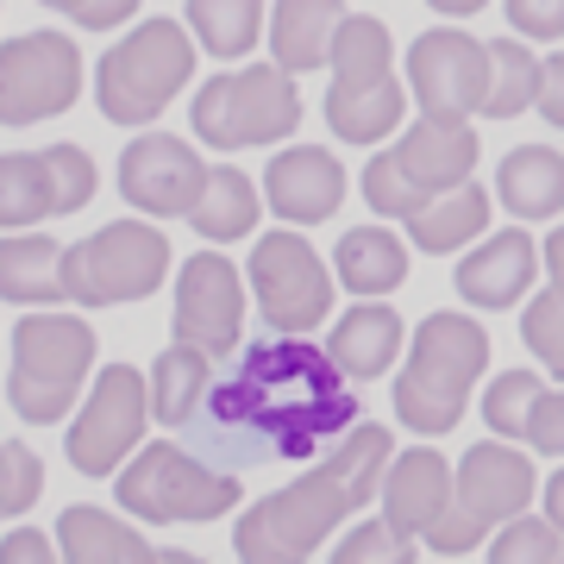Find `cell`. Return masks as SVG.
<instances>
[{
	"instance_id": "cell-1",
	"label": "cell",
	"mask_w": 564,
	"mask_h": 564,
	"mask_svg": "<svg viewBox=\"0 0 564 564\" xmlns=\"http://www.w3.org/2000/svg\"><path fill=\"white\" fill-rule=\"evenodd\" d=\"M358 421V383L345 377L333 351H314L307 333L245 345L239 370L207 383L195 408V433L220 458H289L302 464Z\"/></svg>"
},
{
	"instance_id": "cell-2",
	"label": "cell",
	"mask_w": 564,
	"mask_h": 564,
	"mask_svg": "<svg viewBox=\"0 0 564 564\" xmlns=\"http://www.w3.org/2000/svg\"><path fill=\"white\" fill-rule=\"evenodd\" d=\"M489 364V333L470 314H426L414 326V358L395 377V414L414 433H452Z\"/></svg>"
},
{
	"instance_id": "cell-3",
	"label": "cell",
	"mask_w": 564,
	"mask_h": 564,
	"mask_svg": "<svg viewBox=\"0 0 564 564\" xmlns=\"http://www.w3.org/2000/svg\"><path fill=\"white\" fill-rule=\"evenodd\" d=\"M188 76H195V39L176 20H144L101 57L95 95L113 126H144L188 88Z\"/></svg>"
},
{
	"instance_id": "cell-4",
	"label": "cell",
	"mask_w": 564,
	"mask_h": 564,
	"mask_svg": "<svg viewBox=\"0 0 564 564\" xmlns=\"http://www.w3.org/2000/svg\"><path fill=\"white\" fill-rule=\"evenodd\" d=\"M333 95H326V120L345 144H377L402 126V88L389 76L395 44L383 20L345 13L339 39H333Z\"/></svg>"
},
{
	"instance_id": "cell-5",
	"label": "cell",
	"mask_w": 564,
	"mask_h": 564,
	"mask_svg": "<svg viewBox=\"0 0 564 564\" xmlns=\"http://www.w3.org/2000/svg\"><path fill=\"white\" fill-rule=\"evenodd\" d=\"M95 364V326L76 321V314H25L13 326V383H7V402L25 421H63L76 408V389Z\"/></svg>"
},
{
	"instance_id": "cell-6",
	"label": "cell",
	"mask_w": 564,
	"mask_h": 564,
	"mask_svg": "<svg viewBox=\"0 0 564 564\" xmlns=\"http://www.w3.org/2000/svg\"><path fill=\"white\" fill-rule=\"evenodd\" d=\"M195 139L214 151H245V144H276L302 126V95L282 63H251L232 76H214L195 95Z\"/></svg>"
},
{
	"instance_id": "cell-7",
	"label": "cell",
	"mask_w": 564,
	"mask_h": 564,
	"mask_svg": "<svg viewBox=\"0 0 564 564\" xmlns=\"http://www.w3.org/2000/svg\"><path fill=\"white\" fill-rule=\"evenodd\" d=\"M170 270V239L151 220H113L88 232L82 245L63 251V295L82 307H113V302H144L163 289Z\"/></svg>"
},
{
	"instance_id": "cell-8",
	"label": "cell",
	"mask_w": 564,
	"mask_h": 564,
	"mask_svg": "<svg viewBox=\"0 0 564 564\" xmlns=\"http://www.w3.org/2000/svg\"><path fill=\"white\" fill-rule=\"evenodd\" d=\"M345 514H351L345 484L326 470V464H314L307 477L282 484L276 496H263V502L239 521L232 545H239L245 564H295V558H307L314 545L333 540Z\"/></svg>"
},
{
	"instance_id": "cell-9",
	"label": "cell",
	"mask_w": 564,
	"mask_h": 564,
	"mask_svg": "<svg viewBox=\"0 0 564 564\" xmlns=\"http://www.w3.org/2000/svg\"><path fill=\"white\" fill-rule=\"evenodd\" d=\"M245 496L239 470H214L182 445H144L139 458L120 470V508L139 521H214L232 514Z\"/></svg>"
},
{
	"instance_id": "cell-10",
	"label": "cell",
	"mask_w": 564,
	"mask_h": 564,
	"mask_svg": "<svg viewBox=\"0 0 564 564\" xmlns=\"http://www.w3.org/2000/svg\"><path fill=\"white\" fill-rule=\"evenodd\" d=\"M251 289H258V307H263L270 333H314L333 314V270H326V258L295 226L258 239V251H251Z\"/></svg>"
},
{
	"instance_id": "cell-11",
	"label": "cell",
	"mask_w": 564,
	"mask_h": 564,
	"mask_svg": "<svg viewBox=\"0 0 564 564\" xmlns=\"http://www.w3.org/2000/svg\"><path fill=\"white\" fill-rule=\"evenodd\" d=\"M144 421H151V383L132 364H107L82 414L69 421V464L82 477H113L126 464V452H139Z\"/></svg>"
},
{
	"instance_id": "cell-12",
	"label": "cell",
	"mask_w": 564,
	"mask_h": 564,
	"mask_svg": "<svg viewBox=\"0 0 564 564\" xmlns=\"http://www.w3.org/2000/svg\"><path fill=\"white\" fill-rule=\"evenodd\" d=\"M82 95V57L63 32H20L0 44V126H39Z\"/></svg>"
},
{
	"instance_id": "cell-13",
	"label": "cell",
	"mask_w": 564,
	"mask_h": 564,
	"mask_svg": "<svg viewBox=\"0 0 564 564\" xmlns=\"http://www.w3.org/2000/svg\"><path fill=\"white\" fill-rule=\"evenodd\" d=\"M408 82H414L421 113H445V120L484 113L489 44H477L470 32H458V25H433V32H421L414 51H408Z\"/></svg>"
},
{
	"instance_id": "cell-14",
	"label": "cell",
	"mask_w": 564,
	"mask_h": 564,
	"mask_svg": "<svg viewBox=\"0 0 564 564\" xmlns=\"http://www.w3.org/2000/svg\"><path fill=\"white\" fill-rule=\"evenodd\" d=\"M239 333H245L239 270L220 251L188 258L176 276V339L202 345L207 358H226V351H239Z\"/></svg>"
},
{
	"instance_id": "cell-15",
	"label": "cell",
	"mask_w": 564,
	"mask_h": 564,
	"mask_svg": "<svg viewBox=\"0 0 564 564\" xmlns=\"http://www.w3.org/2000/svg\"><path fill=\"white\" fill-rule=\"evenodd\" d=\"M202 182H207V163L182 139H170V132H144V139L126 144V158H120V195L139 214H158V220L188 214L195 195H202Z\"/></svg>"
},
{
	"instance_id": "cell-16",
	"label": "cell",
	"mask_w": 564,
	"mask_h": 564,
	"mask_svg": "<svg viewBox=\"0 0 564 564\" xmlns=\"http://www.w3.org/2000/svg\"><path fill=\"white\" fill-rule=\"evenodd\" d=\"M533 489H540L533 464L502 440L470 445L458 458V470H452V502H458L464 514H477L484 527H502V521H514V514H527Z\"/></svg>"
},
{
	"instance_id": "cell-17",
	"label": "cell",
	"mask_w": 564,
	"mask_h": 564,
	"mask_svg": "<svg viewBox=\"0 0 564 564\" xmlns=\"http://www.w3.org/2000/svg\"><path fill=\"white\" fill-rule=\"evenodd\" d=\"M263 202L276 207L289 226H321L345 202V163L321 144H295L263 170Z\"/></svg>"
},
{
	"instance_id": "cell-18",
	"label": "cell",
	"mask_w": 564,
	"mask_h": 564,
	"mask_svg": "<svg viewBox=\"0 0 564 564\" xmlns=\"http://www.w3.org/2000/svg\"><path fill=\"white\" fill-rule=\"evenodd\" d=\"M533 276H540V245L521 226H508V232H489L477 251H464L452 282L470 307H514L533 289Z\"/></svg>"
},
{
	"instance_id": "cell-19",
	"label": "cell",
	"mask_w": 564,
	"mask_h": 564,
	"mask_svg": "<svg viewBox=\"0 0 564 564\" xmlns=\"http://www.w3.org/2000/svg\"><path fill=\"white\" fill-rule=\"evenodd\" d=\"M377 496H383V521L395 527L402 540H421L426 527L445 514V502H452V464H445L440 452H426V445L395 452Z\"/></svg>"
},
{
	"instance_id": "cell-20",
	"label": "cell",
	"mask_w": 564,
	"mask_h": 564,
	"mask_svg": "<svg viewBox=\"0 0 564 564\" xmlns=\"http://www.w3.org/2000/svg\"><path fill=\"white\" fill-rule=\"evenodd\" d=\"M395 163L421 182L426 195L458 188L477 170V132L464 120H445V113H421L414 132H402V144H395Z\"/></svg>"
},
{
	"instance_id": "cell-21",
	"label": "cell",
	"mask_w": 564,
	"mask_h": 564,
	"mask_svg": "<svg viewBox=\"0 0 564 564\" xmlns=\"http://www.w3.org/2000/svg\"><path fill=\"white\" fill-rule=\"evenodd\" d=\"M326 351H333V364H339L351 383H370V377H383L389 364H395V351H402V314L383 307L377 295H358V307L339 314Z\"/></svg>"
},
{
	"instance_id": "cell-22",
	"label": "cell",
	"mask_w": 564,
	"mask_h": 564,
	"mask_svg": "<svg viewBox=\"0 0 564 564\" xmlns=\"http://www.w3.org/2000/svg\"><path fill=\"white\" fill-rule=\"evenodd\" d=\"M339 25H345L339 0H276V13H270V51H276V63L289 76L295 69H321L333 57Z\"/></svg>"
},
{
	"instance_id": "cell-23",
	"label": "cell",
	"mask_w": 564,
	"mask_h": 564,
	"mask_svg": "<svg viewBox=\"0 0 564 564\" xmlns=\"http://www.w3.org/2000/svg\"><path fill=\"white\" fill-rule=\"evenodd\" d=\"M496 195L514 220H552L564 214V158L552 144H521L496 170Z\"/></svg>"
},
{
	"instance_id": "cell-24",
	"label": "cell",
	"mask_w": 564,
	"mask_h": 564,
	"mask_svg": "<svg viewBox=\"0 0 564 564\" xmlns=\"http://www.w3.org/2000/svg\"><path fill=\"white\" fill-rule=\"evenodd\" d=\"M0 302L44 307L63 302V251L57 239H44L32 226H20L13 239H0Z\"/></svg>"
},
{
	"instance_id": "cell-25",
	"label": "cell",
	"mask_w": 564,
	"mask_h": 564,
	"mask_svg": "<svg viewBox=\"0 0 564 564\" xmlns=\"http://www.w3.org/2000/svg\"><path fill=\"white\" fill-rule=\"evenodd\" d=\"M408 232L421 251L445 258V251H464L470 239H484L489 232V195L477 182H458V188H440V195H426L421 214H408Z\"/></svg>"
},
{
	"instance_id": "cell-26",
	"label": "cell",
	"mask_w": 564,
	"mask_h": 564,
	"mask_svg": "<svg viewBox=\"0 0 564 564\" xmlns=\"http://www.w3.org/2000/svg\"><path fill=\"white\" fill-rule=\"evenodd\" d=\"M333 276L351 289V295H389L408 282V245L383 226H351L333 251Z\"/></svg>"
},
{
	"instance_id": "cell-27",
	"label": "cell",
	"mask_w": 564,
	"mask_h": 564,
	"mask_svg": "<svg viewBox=\"0 0 564 564\" xmlns=\"http://www.w3.org/2000/svg\"><path fill=\"white\" fill-rule=\"evenodd\" d=\"M207 383H214V358H207L202 345L176 339L158 358V370H151V421L188 426L195 408H202V395H207Z\"/></svg>"
},
{
	"instance_id": "cell-28",
	"label": "cell",
	"mask_w": 564,
	"mask_h": 564,
	"mask_svg": "<svg viewBox=\"0 0 564 564\" xmlns=\"http://www.w3.org/2000/svg\"><path fill=\"white\" fill-rule=\"evenodd\" d=\"M57 540H63V558H69V564H113V558L139 564V558H151V540H144L139 527L113 521L107 508H88V502L63 508Z\"/></svg>"
},
{
	"instance_id": "cell-29",
	"label": "cell",
	"mask_w": 564,
	"mask_h": 564,
	"mask_svg": "<svg viewBox=\"0 0 564 564\" xmlns=\"http://www.w3.org/2000/svg\"><path fill=\"white\" fill-rule=\"evenodd\" d=\"M188 226L202 232L207 245H226V239H245L251 226H258V188H251V176H239V170H207L202 195H195V207H188Z\"/></svg>"
},
{
	"instance_id": "cell-30",
	"label": "cell",
	"mask_w": 564,
	"mask_h": 564,
	"mask_svg": "<svg viewBox=\"0 0 564 564\" xmlns=\"http://www.w3.org/2000/svg\"><path fill=\"white\" fill-rule=\"evenodd\" d=\"M389 458H395V440H389V426H377V421H351L339 433V445L326 452V470L345 484V496H351V508H364V502H377V489H383V470H389Z\"/></svg>"
},
{
	"instance_id": "cell-31",
	"label": "cell",
	"mask_w": 564,
	"mask_h": 564,
	"mask_svg": "<svg viewBox=\"0 0 564 564\" xmlns=\"http://www.w3.org/2000/svg\"><path fill=\"white\" fill-rule=\"evenodd\" d=\"M51 214H57V195H51V163H44V151L0 158V232L39 226Z\"/></svg>"
},
{
	"instance_id": "cell-32",
	"label": "cell",
	"mask_w": 564,
	"mask_h": 564,
	"mask_svg": "<svg viewBox=\"0 0 564 564\" xmlns=\"http://www.w3.org/2000/svg\"><path fill=\"white\" fill-rule=\"evenodd\" d=\"M188 32L220 63L245 57L263 32V0H188Z\"/></svg>"
},
{
	"instance_id": "cell-33",
	"label": "cell",
	"mask_w": 564,
	"mask_h": 564,
	"mask_svg": "<svg viewBox=\"0 0 564 564\" xmlns=\"http://www.w3.org/2000/svg\"><path fill=\"white\" fill-rule=\"evenodd\" d=\"M533 95H540V57H533L521 39H496V44H489L484 113H489V120H514V113L533 107Z\"/></svg>"
},
{
	"instance_id": "cell-34",
	"label": "cell",
	"mask_w": 564,
	"mask_h": 564,
	"mask_svg": "<svg viewBox=\"0 0 564 564\" xmlns=\"http://www.w3.org/2000/svg\"><path fill=\"white\" fill-rule=\"evenodd\" d=\"M540 377L533 370H502L496 383L484 389V421L496 440H521L527 433V414H533V402H540Z\"/></svg>"
},
{
	"instance_id": "cell-35",
	"label": "cell",
	"mask_w": 564,
	"mask_h": 564,
	"mask_svg": "<svg viewBox=\"0 0 564 564\" xmlns=\"http://www.w3.org/2000/svg\"><path fill=\"white\" fill-rule=\"evenodd\" d=\"M558 552H564V533L545 514H514V521H502V533L489 545L496 564H552Z\"/></svg>"
},
{
	"instance_id": "cell-36",
	"label": "cell",
	"mask_w": 564,
	"mask_h": 564,
	"mask_svg": "<svg viewBox=\"0 0 564 564\" xmlns=\"http://www.w3.org/2000/svg\"><path fill=\"white\" fill-rule=\"evenodd\" d=\"M364 202L377 207V214H395V220H408V214H421V207H426V188L408 176L402 163H395V151H383V158L364 163Z\"/></svg>"
},
{
	"instance_id": "cell-37",
	"label": "cell",
	"mask_w": 564,
	"mask_h": 564,
	"mask_svg": "<svg viewBox=\"0 0 564 564\" xmlns=\"http://www.w3.org/2000/svg\"><path fill=\"white\" fill-rule=\"evenodd\" d=\"M521 339H527V351H533V358L552 364V370L564 377V289H545V295H533V302H527Z\"/></svg>"
},
{
	"instance_id": "cell-38",
	"label": "cell",
	"mask_w": 564,
	"mask_h": 564,
	"mask_svg": "<svg viewBox=\"0 0 564 564\" xmlns=\"http://www.w3.org/2000/svg\"><path fill=\"white\" fill-rule=\"evenodd\" d=\"M44 496V464L32 445H0V521H13Z\"/></svg>"
},
{
	"instance_id": "cell-39",
	"label": "cell",
	"mask_w": 564,
	"mask_h": 564,
	"mask_svg": "<svg viewBox=\"0 0 564 564\" xmlns=\"http://www.w3.org/2000/svg\"><path fill=\"white\" fill-rule=\"evenodd\" d=\"M44 163H51V195H57V214H76V207L95 202V158L82 151V144H51L44 151Z\"/></svg>"
},
{
	"instance_id": "cell-40",
	"label": "cell",
	"mask_w": 564,
	"mask_h": 564,
	"mask_svg": "<svg viewBox=\"0 0 564 564\" xmlns=\"http://www.w3.org/2000/svg\"><path fill=\"white\" fill-rule=\"evenodd\" d=\"M408 552H414V540H402V533L377 514V521H364L358 533H345L333 558H339V564H402Z\"/></svg>"
},
{
	"instance_id": "cell-41",
	"label": "cell",
	"mask_w": 564,
	"mask_h": 564,
	"mask_svg": "<svg viewBox=\"0 0 564 564\" xmlns=\"http://www.w3.org/2000/svg\"><path fill=\"white\" fill-rule=\"evenodd\" d=\"M533 452L545 458H564V389H540V402L527 414V433H521Z\"/></svg>"
},
{
	"instance_id": "cell-42",
	"label": "cell",
	"mask_w": 564,
	"mask_h": 564,
	"mask_svg": "<svg viewBox=\"0 0 564 564\" xmlns=\"http://www.w3.org/2000/svg\"><path fill=\"white\" fill-rule=\"evenodd\" d=\"M508 25L521 39H564V0H508Z\"/></svg>"
},
{
	"instance_id": "cell-43",
	"label": "cell",
	"mask_w": 564,
	"mask_h": 564,
	"mask_svg": "<svg viewBox=\"0 0 564 564\" xmlns=\"http://www.w3.org/2000/svg\"><path fill=\"white\" fill-rule=\"evenodd\" d=\"M44 7L69 13V20L88 25V32H113L120 20H132V13H139V0H44Z\"/></svg>"
},
{
	"instance_id": "cell-44",
	"label": "cell",
	"mask_w": 564,
	"mask_h": 564,
	"mask_svg": "<svg viewBox=\"0 0 564 564\" xmlns=\"http://www.w3.org/2000/svg\"><path fill=\"white\" fill-rule=\"evenodd\" d=\"M533 107H540V120L564 126V51L540 57V95H533Z\"/></svg>"
},
{
	"instance_id": "cell-45",
	"label": "cell",
	"mask_w": 564,
	"mask_h": 564,
	"mask_svg": "<svg viewBox=\"0 0 564 564\" xmlns=\"http://www.w3.org/2000/svg\"><path fill=\"white\" fill-rule=\"evenodd\" d=\"M0 558L7 564H51L57 558V545L44 540V533H32V527H13V533L0 540Z\"/></svg>"
},
{
	"instance_id": "cell-46",
	"label": "cell",
	"mask_w": 564,
	"mask_h": 564,
	"mask_svg": "<svg viewBox=\"0 0 564 564\" xmlns=\"http://www.w3.org/2000/svg\"><path fill=\"white\" fill-rule=\"evenodd\" d=\"M540 258H545V270H552V289H564V226L540 245Z\"/></svg>"
},
{
	"instance_id": "cell-47",
	"label": "cell",
	"mask_w": 564,
	"mask_h": 564,
	"mask_svg": "<svg viewBox=\"0 0 564 564\" xmlns=\"http://www.w3.org/2000/svg\"><path fill=\"white\" fill-rule=\"evenodd\" d=\"M545 521H552V527L564 533V470L552 477V484H545Z\"/></svg>"
},
{
	"instance_id": "cell-48",
	"label": "cell",
	"mask_w": 564,
	"mask_h": 564,
	"mask_svg": "<svg viewBox=\"0 0 564 564\" xmlns=\"http://www.w3.org/2000/svg\"><path fill=\"white\" fill-rule=\"evenodd\" d=\"M433 13H445V20H470V13H484L489 0H426Z\"/></svg>"
}]
</instances>
